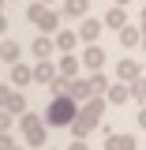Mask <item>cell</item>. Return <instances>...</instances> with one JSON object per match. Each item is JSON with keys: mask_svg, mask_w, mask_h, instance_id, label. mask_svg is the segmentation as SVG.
<instances>
[{"mask_svg": "<svg viewBox=\"0 0 146 150\" xmlns=\"http://www.w3.org/2000/svg\"><path fill=\"white\" fill-rule=\"evenodd\" d=\"M56 71L64 75V79H79V71H83V56H75V53H60V60H56Z\"/></svg>", "mask_w": 146, "mask_h": 150, "instance_id": "cell-4", "label": "cell"}, {"mask_svg": "<svg viewBox=\"0 0 146 150\" xmlns=\"http://www.w3.org/2000/svg\"><path fill=\"white\" fill-rule=\"evenodd\" d=\"M86 11H90V0H64V15L86 19Z\"/></svg>", "mask_w": 146, "mask_h": 150, "instance_id": "cell-20", "label": "cell"}, {"mask_svg": "<svg viewBox=\"0 0 146 150\" xmlns=\"http://www.w3.org/2000/svg\"><path fill=\"white\" fill-rule=\"evenodd\" d=\"M135 120H139V128L146 131V105H139V116H135Z\"/></svg>", "mask_w": 146, "mask_h": 150, "instance_id": "cell-29", "label": "cell"}, {"mask_svg": "<svg viewBox=\"0 0 146 150\" xmlns=\"http://www.w3.org/2000/svg\"><path fill=\"white\" fill-rule=\"evenodd\" d=\"M142 34H146L142 26H131V23H128V26L120 30V45H124V49H135V45L142 41Z\"/></svg>", "mask_w": 146, "mask_h": 150, "instance_id": "cell-18", "label": "cell"}, {"mask_svg": "<svg viewBox=\"0 0 146 150\" xmlns=\"http://www.w3.org/2000/svg\"><path fill=\"white\" fill-rule=\"evenodd\" d=\"M45 8H49V4H41V0H34V4L26 8V19H30V23H37V19H41V11H45Z\"/></svg>", "mask_w": 146, "mask_h": 150, "instance_id": "cell-24", "label": "cell"}, {"mask_svg": "<svg viewBox=\"0 0 146 150\" xmlns=\"http://www.w3.org/2000/svg\"><path fill=\"white\" fill-rule=\"evenodd\" d=\"M68 94H71L75 101L83 105L86 98H94V86H90V79H71V86H68Z\"/></svg>", "mask_w": 146, "mask_h": 150, "instance_id": "cell-16", "label": "cell"}, {"mask_svg": "<svg viewBox=\"0 0 146 150\" xmlns=\"http://www.w3.org/2000/svg\"><path fill=\"white\" fill-rule=\"evenodd\" d=\"M34 26L41 30V34H56V30H60V11H53V8H45V11H41V19H37Z\"/></svg>", "mask_w": 146, "mask_h": 150, "instance_id": "cell-12", "label": "cell"}, {"mask_svg": "<svg viewBox=\"0 0 146 150\" xmlns=\"http://www.w3.org/2000/svg\"><path fill=\"white\" fill-rule=\"evenodd\" d=\"M101 64H105V49L101 45H86L83 49V68L86 71H101Z\"/></svg>", "mask_w": 146, "mask_h": 150, "instance_id": "cell-8", "label": "cell"}, {"mask_svg": "<svg viewBox=\"0 0 146 150\" xmlns=\"http://www.w3.org/2000/svg\"><path fill=\"white\" fill-rule=\"evenodd\" d=\"M15 90H23V86H30L34 83V68L30 64H11V79H8Z\"/></svg>", "mask_w": 146, "mask_h": 150, "instance_id": "cell-9", "label": "cell"}, {"mask_svg": "<svg viewBox=\"0 0 146 150\" xmlns=\"http://www.w3.org/2000/svg\"><path fill=\"white\" fill-rule=\"evenodd\" d=\"M105 150H139V139L131 131H112L105 135Z\"/></svg>", "mask_w": 146, "mask_h": 150, "instance_id": "cell-5", "label": "cell"}, {"mask_svg": "<svg viewBox=\"0 0 146 150\" xmlns=\"http://www.w3.org/2000/svg\"><path fill=\"white\" fill-rule=\"evenodd\" d=\"M97 128H101V124H94V120H86V116L79 112V116L71 120V139H86V135H90V131H97Z\"/></svg>", "mask_w": 146, "mask_h": 150, "instance_id": "cell-17", "label": "cell"}, {"mask_svg": "<svg viewBox=\"0 0 146 150\" xmlns=\"http://www.w3.org/2000/svg\"><path fill=\"white\" fill-rule=\"evenodd\" d=\"M15 150H23V146H15Z\"/></svg>", "mask_w": 146, "mask_h": 150, "instance_id": "cell-36", "label": "cell"}, {"mask_svg": "<svg viewBox=\"0 0 146 150\" xmlns=\"http://www.w3.org/2000/svg\"><path fill=\"white\" fill-rule=\"evenodd\" d=\"M112 4H120V8H128V4H131V0H112Z\"/></svg>", "mask_w": 146, "mask_h": 150, "instance_id": "cell-32", "label": "cell"}, {"mask_svg": "<svg viewBox=\"0 0 146 150\" xmlns=\"http://www.w3.org/2000/svg\"><path fill=\"white\" fill-rule=\"evenodd\" d=\"M4 4H8V0H0V11H4Z\"/></svg>", "mask_w": 146, "mask_h": 150, "instance_id": "cell-35", "label": "cell"}, {"mask_svg": "<svg viewBox=\"0 0 146 150\" xmlns=\"http://www.w3.org/2000/svg\"><path fill=\"white\" fill-rule=\"evenodd\" d=\"M105 98H109V105L116 109V105H124V101H131V86H128V83H112L109 90H105Z\"/></svg>", "mask_w": 146, "mask_h": 150, "instance_id": "cell-14", "label": "cell"}, {"mask_svg": "<svg viewBox=\"0 0 146 150\" xmlns=\"http://www.w3.org/2000/svg\"><path fill=\"white\" fill-rule=\"evenodd\" d=\"M101 30H105V23H101V19H83V26H79V38H83L86 45H97Z\"/></svg>", "mask_w": 146, "mask_h": 150, "instance_id": "cell-7", "label": "cell"}, {"mask_svg": "<svg viewBox=\"0 0 146 150\" xmlns=\"http://www.w3.org/2000/svg\"><path fill=\"white\" fill-rule=\"evenodd\" d=\"M56 49H60V53H71L75 45H79V41H83V38H79V30H56Z\"/></svg>", "mask_w": 146, "mask_h": 150, "instance_id": "cell-15", "label": "cell"}, {"mask_svg": "<svg viewBox=\"0 0 146 150\" xmlns=\"http://www.w3.org/2000/svg\"><path fill=\"white\" fill-rule=\"evenodd\" d=\"M4 30H8V19H4V11H0V34H4Z\"/></svg>", "mask_w": 146, "mask_h": 150, "instance_id": "cell-30", "label": "cell"}, {"mask_svg": "<svg viewBox=\"0 0 146 150\" xmlns=\"http://www.w3.org/2000/svg\"><path fill=\"white\" fill-rule=\"evenodd\" d=\"M142 30H146V0H142Z\"/></svg>", "mask_w": 146, "mask_h": 150, "instance_id": "cell-31", "label": "cell"}, {"mask_svg": "<svg viewBox=\"0 0 146 150\" xmlns=\"http://www.w3.org/2000/svg\"><path fill=\"white\" fill-rule=\"evenodd\" d=\"M19 128H23V143L26 146H45V116H34V112H23V120H19Z\"/></svg>", "mask_w": 146, "mask_h": 150, "instance_id": "cell-2", "label": "cell"}, {"mask_svg": "<svg viewBox=\"0 0 146 150\" xmlns=\"http://www.w3.org/2000/svg\"><path fill=\"white\" fill-rule=\"evenodd\" d=\"M11 128H15V116H11L8 109H0V135H4V131H11Z\"/></svg>", "mask_w": 146, "mask_h": 150, "instance_id": "cell-25", "label": "cell"}, {"mask_svg": "<svg viewBox=\"0 0 146 150\" xmlns=\"http://www.w3.org/2000/svg\"><path fill=\"white\" fill-rule=\"evenodd\" d=\"M11 90H15L11 83H0V109H8V98H11Z\"/></svg>", "mask_w": 146, "mask_h": 150, "instance_id": "cell-26", "label": "cell"}, {"mask_svg": "<svg viewBox=\"0 0 146 150\" xmlns=\"http://www.w3.org/2000/svg\"><path fill=\"white\" fill-rule=\"evenodd\" d=\"M53 49H56V38H53V34L34 38V45H30V53H34L37 60H49V56H53Z\"/></svg>", "mask_w": 146, "mask_h": 150, "instance_id": "cell-11", "label": "cell"}, {"mask_svg": "<svg viewBox=\"0 0 146 150\" xmlns=\"http://www.w3.org/2000/svg\"><path fill=\"white\" fill-rule=\"evenodd\" d=\"M8 112H11V116H23V112H26V98L19 90H11V98H8Z\"/></svg>", "mask_w": 146, "mask_h": 150, "instance_id": "cell-21", "label": "cell"}, {"mask_svg": "<svg viewBox=\"0 0 146 150\" xmlns=\"http://www.w3.org/2000/svg\"><path fill=\"white\" fill-rule=\"evenodd\" d=\"M19 143H15V135H11V131H4V135H0V150H15Z\"/></svg>", "mask_w": 146, "mask_h": 150, "instance_id": "cell-27", "label": "cell"}, {"mask_svg": "<svg viewBox=\"0 0 146 150\" xmlns=\"http://www.w3.org/2000/svg\"><path fill=\"white\" fill-rule=\"evenodd\" d=\"M79 101H75L71 94H53L49 98V109H45V124L49 128H71V120L79 116Z\"/></svg>", "mask_w": 146, "mask_h": 150, "instance_id": "cell-1", "label": "cell"}, {"mask_svg": "<svg viewBox=\"0 0 146 150\" xmlns=\"http://www.w3.org/2000/svg\"><path fill=\"white\" fill-rule=\"evenodd\" d=\"M19 56H23V49H19V41H0V60L4 64H19Z\"/></svg>", "mask_w": 146, "mask_h": 150, "instance_id": "cell-19", "label": "cell"}, {"mask_svg": "<svg viewBox=\"0 0 146 150\" xmlns=\"http://www.w3.org/2000/svg\"><path fill=\"white\" fill-rule=\"evenodd\" d=\"M139 75H142L139 60H116V83H135Z\"/></svg>", "mask_w": 146, "mask_h": 150, "instance_id": "cell-6", "label": "cell"}, {"mask_svg": "<svg viewBox=\"0 0 146 150\" xmlns=\"http://www.w3.org/2000/svg\"><path fill=\"white\" fill-rule=\"evenodd\" d=\"M90 86H94V94H105L112 86L109 83V75H101V71H90Z\"/></svg>", "mask_w": 146, "mask_h": 150, "instance_id": "cell-23", "label": "cell"}, {"mask_svg": "<svg viewBox=\"0 0 146 150\" xmlns=\"http://www.w3.org/2000/svg\"><path fill=\"white\" fill-rule=\"evenodd\" d=\"M68 150H90V146H86V139H71V146H68Z\"/></svg>", "mask_w": 146, "mask_h": 150, "instance_id": "cell-28", "label": "cell"}, {"mask_svg": "<svg viewBox=\"0 0 146 150\" xmlns=\"http://www.w3.org/2000/svg\"><path fill=\"white\" fill-rule=\"evenodd\" d=\"M105 105H109V98H105V94H94V98H86V101H83V116H86V120H94V124H101V116H105Z\"/></svg>", "mask_w": 146, "mask_h": 150, "instance_id": "cell-3", "label": "cell"}, {"mask_svg": "<svg viewBox=\"0 0 146 150\" xmlns=\"http://www.w3.org/2000/svg\"><path fill=\"white\" fill-rule=\"evenodd\" d=\"M109 30H124L128 26V8H120V4H112L109 11H105V19H101Z\"/></svg>", "mask_w": 146, "mask_h": 150, "instance_id": "cell-10", "label": "cell"}, {"mask_svg": "<svg viewBox=\"0 0 146 150\" xmlns=\"http://www.w3.org/2000/svg\"><path fill=\"white\" fill-rule=\"evenodd\" d=\"M41 4H49V8H53V0H41Z\"/></svg>", "mask_w": 146, "mask_h": 150, "instance_id": "cell-34", "label": "cell"}, {"mask_svg": "<svg viewBox=\"0 0 146 150\" xmlns=\"http://www.w3.org/2000/svg\"><path fill=\"white\" fill-rule=\"evenodd\" d=\"M128 86H131V101H139V105H142V101H146V75H139V79L128 83Z\"/></svg>", "mask_w": 146, "mask_h": 150, "instance_id": "cell-22", "label": "cell"}, {"mask_svg": "<svg viewBox=\"0 0 146 150\" xmlns=\"http://www.w3.org/2000/svg\"><path fill=\"white\" fill-rule=\"evenodd\" d=\"M56 75H60V71H56L53 60H37V64H34V83H45V86H49Z\"/></svg>", "mask_w": 146, "mask_h": 150, "instance_id": "cell-13", "label": "cell"}, {"mask_svg": "<svg viewBox=\"0 0 146 150\" xmlns=\"http://www.w3.org/2000/svg\"><path fill=\"white\" fill-rule=\"evenodd\" d=\"M142 53H146V34H142Z\"/></svg>", "mask_w": 146, "mask_h": 150, "instance_id": "cell-33", "label": "cell"}]
</instances>
